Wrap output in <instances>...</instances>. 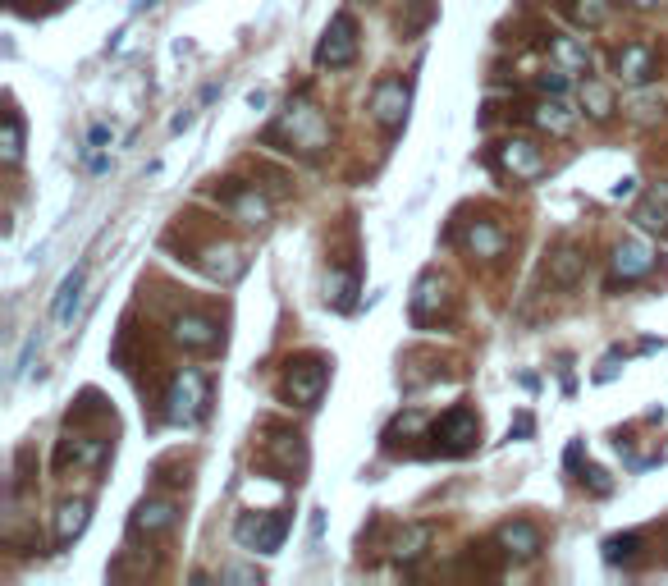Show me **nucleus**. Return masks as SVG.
Instances as JSON below:
<instances>
[{
	"mask_svg": "<svg viewBox=\"0 0 668 586\" xmlns=\"http://www.w3.org/2000/svg\"><path fill=\"white\" fill-rule=\"evenodd\" d=\"M83 280H87L83 266H74V271L60 280V289H55V298H51V321H55V326H65L69 316H74L78 298H83Z\"/></svg>",
	"mask_w": 668,
	"mask_h": 586,
	"instance_id": "obj_15",
	"label": "nucleus"
},
{
	"mask_svg": "<svg viewBox=\"0 0 668 586\" xmlns=\"http://www.w3.org/2000/svg\"><path fill=\"white\" fill-rule=\"evenodd\" d=\"M220 582H257V573H252V568H225Z\"/></svg>",
	"mask_w": 668,
	"mask_h": 586,
	"instance_id": "obj_38",
	"label": "nucleus"
},
{
	"mask_svg": "<svg viewBox=\"0 0 668 586\" xmlns=\"http://www.w3.org/2000/svg\"><path fill=\"white\" fill-rule=\"evenodd\" d=\"M550 55H554V65H563V69H591V51H586V42L582 37H568V33H554L550 37Z\"/></svg>",
	"mask_w": 668,
	"mask_h": 586,
	"instance_id": "obj_20",
	"label": "nucleus"
},
{
	"mask_svg": "<svg viewBox=\"0 0 668 586\" xmlns=\"http://www.w3.org/2000/svg\"><path fill=\"white\" fill-rule=\"evenodd\" d=\"M174 527V504L170 500H147L133 509V532L138 536H161Z\"/></svg>",
	"mask_w": 668,
	"mask_h": 586,
	"instance_id": "obj_14",
	"label": "nucleus"
},
{
	"mask_svg": "<svg viewBox=\"0 0 668 586\" xmlns=\"http://www.w3.org/2000/svg\"><path fill=\"white\" fill-rule=\"evenodd\" d=\"M174 339H179L184 348H216L220 344V326L211 321V316L188 312V316H179V321H174Z\"/></svg>",
	"mask_w": 668,
	"mask_h": 586,
	"instance_id": "obj_11",
	"label": "nucleus"
},
{
	"mask_svg": "<svg viewBox=\"0 0 668 586\" xmlns=\"http://www.w3.org/2000/svg\"><path fill=\"white\" fill-rule=\"evenodd\" d=\"M504 229H495L490 220H476L472 229H467V248L476 252V257H499L504 252Z\"/></svg>",
	"mask_w": 668,
	"mask_h": 586,
	"instance_id": "obj_24",
	"label": "nucleus"
},
{
	"mask_svg": "<svg viewBox=\"0 0 668 586\" xmlns=\"http://www.w3.org/2000/svg\"><path fill=\"white\" fill-rule=\"evenodd\" d=\"M636 550H641V536H636V532L609 536V541H604V559H609V564H632Z\"/></svg>",
	"mask_w": 668,
	"mask_h": 586,
	"instance_id": "obj_30",
	"label": "nucleus"
},
{
	"mask_svg": "<svg viewBox=\"0 0 668 586\" xmlns=\"http://www.w3.org/2000/svg\"><path fill=\"white\" fill-rule=\"evenodd\" d=\"M106 142H110V129L106 124H92V133H87V152H101Z\"/></svg>",
	"mask_w": 668,
	"mask_h": 586,
	"instance_id": "obj_35",
	"label": "nucleus"
},
{
	"mask_svg": "<svg viewBox=\"0 0 668 586\" xmlns=\"http://www.w3.org/2000/svg\"><path fill=\"white\" fill-rule=\"evenodd\" d=\"M270 463L280 467L284 477L302 472V467H307V445H302V435H275V440H270Z\"/></svg>",
	"mask_w": 668,
	"mask_h": 586,
	"instance_id": "obj_19",
	"label": "nucleus"
},
{
	"mask_svg": "<svg viewBox=\"0 0 668 586\" xmlns=\"http://www.w3.org/2000/svg\"><path fill=\"white\" fill-rule=\"evenodd\" d=\"M527 120L536 124V129H545V133H554V138H563V133L577 124V110H572L563 97H554V92H550V101H536V106H531Z\"/></svg>",
	"mask_w": 668,
	"mask_h": 586,
	"instance_id": "obj_10",
	"label": "nucleus"
},
{
	"mask_svg": "<svg viewBox=\"0 0 668 586\" xmlns=\"http://www.w3.org/2000/svg\"><path fill=\"white\" fill-rule=\"evenodd\" d=\"M431 435L444 454H467V449L481 440V422H476L472 408H453V413H444L440 422L431 426Z\"/></svg>",
	"mask_w": 668,
	"mask_h": 586,
	"instance_id": "obj_4",
	"label": "nucleus"
},
{
	"mask_svg": "<svg viewBox=\"0 0 668 586\" xmlns=\"http://www.w3.org/2000/svg\"><path fill=\"white\" fill-rule=\"evenodd\" d=\"M632 220H636L641 229H659V234H668V184L650 188V193L636 202Z\"/></svg>",
	"mask_w": 668,
	"mask_h": 586,
	"instance_id": "obj_16",
	"label": "nucleus"
},
{
	"mask_svg": "<svg viewBox=\"0 0 668 586\" xmlns=\"http://www.w3.org/2000/svg\"><path fill=\"white\" fill-rule=\"evenodd\" d=\"M357 60V23L353 14H334L325 28L321 46H316V65L321 69H348Z\"/></svg>",
	"mask_w": 668,
	"mask_h": 586,
	"instance_id": "obj_3",
	"label": "nucleus"
},
{
	"mask_svg": "<svg viewBox=\"0 0 668 586\" xmlns=\"http://www.w3.org/2000/svg\"><path fill=\"white\" fill-rule=\"evenodd\" d=\"M582 106L591 110V120H609L614 115V92L604 83H586L582 87Z\"/></svg>",
	"mask_w": 668,
	"mask_h": 586,
	"instance_id": "obj_28",
	"label": "nucleus"
},
{
	"mask_svg": "<svg viewBox=\"0 0 668 586\" xmlns=\"http://www.w3.org/2000/svg\"><path fill=\"white\" fill-rule=\"evenodd\" d=\"M325 380H330V367L321 358H302V362H289V399L293 403H307L312 408L321 399Z\"/></svg>",
	"mask_w": 668,
	"mask_h": 586,
	"instance_id": "obj_8",
	"label": "nucleus"
},
{
	"mask_svg": "<svg viewBox=\"0 0 668 586\" xmlns=\"http://www.w3.org/2000/svg\"><path fill=\"white\" fill-rule=\"evenodd\" d=\"M229 207H234V216L243 220V225H261V220H270V202L257 193V188H234V193H229Z\"/></svg>",
	"mask_w": 668,
	"mask_h": 586,
	"instance_id": "obj_22",
	"label": "nucleus"
},
{
	"mask_svg": "<svg viewBox=\"0 0 668 586\" xmlns=\"http://www.w3.org/2000/svg\"><path fill=\"white\" fill-rule=\"evenodd\" d=\"M284 532H289V518L284 513H243L234 522V536L243 550H257V554H275L284 545Z\"/></svg>",
	"mask_w": 668,
	"mask_h": 586,
	"instance_id": "obj_2",
	"label": "nucleus"
},
{
	"mask_svg": "<svg viewBox=\"0 0 668 586\" xmlns=\"http://www.w3.org/2000/svg\"><path fill=\"white\" fill-rule=\"evenodd\" d=\"M353 293H357V275L353 271H334L330 284H325V298H330L339 312H348V307H353Z\"/></svg>",
	"mask_w": 668,
	"mask_h": 586,
	"instance_id": "obj_27",
	"label": "nucleus"
},
{
	"mask_svg": "<svg viewBox=\"0 0 668 586\" xmlns=\"http://www.w3.org/2000/svg\"><path fill=\"white\" fill-rule=\"evenodd\" d=\"M531 431H536V422H531V413H522L518 422L508 426V440H522V435H531Z\"/></svg>",
	"mask_w": 668,
	"mask_h": 586,
	"instance_id": "obj_37",
	"label": "nucleus"
},
{
	"mask_svg": "<svg viewBox=\"0 0 668 586\" xmlns=\"http://www.w3.org/2000/svg\"><path fill=\"white\" fill-rule=\"evenodd\" d=\"M426 545H431V527H426V522H417V527L399 532V541H394V559H399V564H412V559H417Z\"/></svg>",
	"mask_w": 668,
	"mask_h": 586,
	"instance_id": "obj_25",
	"label": "nucleus"
},
{
	"mask_svg": "<svg viewBox=\"0 0 668 586\" xmlns=\"http://www.w3.org/2000/svg\"><path fill=\"white\" fill-rule=\"evenodd\" d=\"M87 513H92V504H87V500H65V504H60V513H55V545L78 541L83 527H87Z\"/></svg>",
	"mask_w": 668,
	"mask_h": 586,
	"instance_id": "obj_18",
	"label": "nucleus"
},
{
	"mask_svg": "<svg viewBox=\"0 0 668 586\" xmlns=\"http://www.w3.org/2000/svg\"><path fill=\"white\" fill-rule=\"evenodd\" d=\"M206 403H211V390H206V376L197 367H184L170 385V399H165V417L174 426H193L206 417Z\"/></svg>",
	"mask_w": 668,
	"mask_h": 586,
	"instance_id": "obj_1",
	"label": "nucleus"
},
{
	"mask_svg": "<svg viewBox=\"0 0 668 586\" xmlns=\"http://www.w3.org/2000/svg\"><path fill=\"white\" fill-rule=\"evenodd\" d=\"M106 454H110V445H106V440H97V435H87V440H69V445H65V454H60V458H65V463L74 458V463H83V467H97Z\"/></svg>",
	"mask_w": 668,
	"mask_h": 586,
	"instance_id": "obj_26",
	"label": "nucleus"
},
{
	"mask_svg": "<svg viewBox=\"0 0 668 586\" xmlns=\"http://www.w3.org/2000/svg\"><path fill=\"white\" fill-rule=\"evenodd\" d=\"M0 152H5V165H19V156H23V120H19V110L5 115V142H0Z\"/></svg>",
	"mask_w": 668,
	"mask_h": 586,
	"instance_id": "obj_29",
	"label": "nucleus"
},
{
	"mask_svg": "<svg viewBox=\"0 0 668 586\" xmlns=\"http://www.w3.org/2000/svg\"><path fill=\"white\" fill-rule=\"evenodd\" d=\"M568 74H572V69H563V65L545 69V74H540V92H554V97H563V92H568Z\"/></svg>",
	"mask_w": 668,
	"mask_h": 586,
	"instance_id": "obj_32",
	"label": "nucleus"
},
{
	"mask_svg": "<svg viewBox=\"0 0 668 586\" xmlns=\"http://www.w3.org/2000/svg\"><path fill=\"white\" fill-rule=\"evenodd\" d=\"M655 271V252H650V243H618L614 248V275H609V284H632L641 280V275Z\"/></svg>",
	"mask_w": 668,
	"mask_h": 586,
	"instance_id": "obj_9",
	"label": "nucleus"
},
{
	"mask_svg": "<svg viewBox=\"0 0 668 586\" xmlns=\"http://www.w3.org/2000/svg\"><path fill=\"white\" fill-rule=\"evenodd\" d=\"M623 358H627V353H618V348H614V353H609V358L600 362V371H595V380H614V376H618V362H623Z\"/></svg>",
	"mask_w": 668,
	"mask_h": 586,
	"instance_id": "obj_33",
	"label": "nucleus"
},
{
	"mask_svg": "<svg viewBox=\"0 0 668 586\" xmlns=\"http://www.w3.org/2000/svg\"><path fill=\"white\" fill-rule=\"evenodd\" d=\"M371 115H376L389 133L399 129V124L408 120V83H403V78H380V83L371 87Z\"/></svg>",
	"mask_w": 668,
	"mask_h": 586,
	"instance_id": "obj_5",
	"label": "nucleus"
},
{
	"mask_svg": "<svg viewBox=\"0 0 668 586\" xmlns=\"http://www.w3.org/2000/svg\"><path fill=\"white\" fill-rule=\"evenodd\" d=\"M632 5H641V10H650V5H659V0H632Z\"/></svg>",
	"mask_w": 668,
	"mask_h": 586,
	"instance_id": "obj_41",
	"label": "nucleus"
},
{
	"mask_svg": "<svg viewBox=\"0 0 668 586\" xmlns=\"http://www.w3.org/2000/svg\"><path fill=\"white\" fill-rule=\"evenodd\" d=\"M618 78H623V83H650V78H655V51H650V46H623V51H618Z\"/></svg>",
	"mask_w": 668,
	"mask_h": 586,
	"instance_id": "obj_13",
	"label": "nucleus"
},
{
	"mask_svg": "<svg viewBox=\"0 0 668 586\" xmlns=\"http://www.w3.org/2000/svg\"><path fill=\"white\" fill-rule=\"evenodd\" d=\"M636 193V179H623V184H614V197L623 202V197H632Z\"/></svg>",
	"mask_w": 668,
	"mask_h": 586,
	"instance_id": "obj_39",
	"label": "nucleus"
},
{
	"mask_svg": "<svg viewBox=\"0 0 668 586\" xmlns=\"http://www.w3.org/2000/svg\"><path fill=\"white\" fill-rule=\"evenodd\" d=\"M499 545H504L508 554H518V559H536L540 532L531 527V522H504V527H499Z\"/></svg>",
	"mask_w": 668,
	"mask_h": 586,
	"instance_id": "obj_17",
	"label": "nucleus"
},
{
	"mask_svg": "<svg viewBox=\"0 0 668 586\" xmlns=\"http://www.w3.org/2000/svg\"><path fill=\"white\" fill-rule=\"evenodd\" d=\"M33 353H37V335L28 339V344H23V353H19V362H14V380L23 376V371H28V362H33Z\"/></svg>",
	"mask_w": 668,
	"mask_h": 586,
	"instance_id": "obj_36",
	"label": "nucleus"
},
{
	"mask_svg": "<svg viewBox=\"0 0 668 586\" xmlns=\"http://www.w3.org/2000/svg\"><path fill=\"white\" fill-rule=\"evenodd\" d=\"M572 19L586 23V28H600L609 19V0H572Z\"/></svg>",
	"mask_w": 668,
	"mask_h": 586,
	"instance_id": "obj_31",
	"label": "nucleus"
},
{
	"mask_svg": "<svg viewBox=\"0 0 668 586\" xmlns=\"http://www.w3.org/2000/svg\"><path fill=\"white\" fill-rule=\"evenodd\" d=\"M188 124H193V110H184V115H179V120H174V124H170V133H184V129H188Z\"/></svg>",
	"mask_w": 668,
	"mask_h": 586,
	"instance_id": "obj_40",
	"label": "nucleus"
},
{
	"mask_svg": "<svg viewBox=\"0 0 668 586\" xmlns=\"http://www.w3.org/2000/svg\"><path fill=\"white\" fill-rule=\"evenodd\" d=\"M440 307H444V280L440 275H421L417 289H412V316L426 321V316L440 312Z\"/></svg>",
	"mask_w": 668,
	"mask_h": 586,
	"instance_id": "obj_23",
	"label": "nucleus"
},
{
	"mask_svg": "<svg viewBox=\"0 0 668 586\" xmlns=\"http://www.w3.org/2000/svg\"><path fill=\"white\" fill-rule=\"evenodd\" d=\"M499 165H504L513 179H522V184H536L540 174H545V152H540L531 138H508L504 147H499Z\"/></svg>",
	"mask_w": 668,
	"mask_h": 586,
	"instance_id": "obj_6",
	"label": "nucleus"
},
{
	"mask_svg": "<svg viewBox=\"0 0 668 586\" xmlns=\"http://www.w3.org/2000/svg\"><path fill=\"white\" fill-rule=\"evenodd\" d=\"M582 477H586V481H591V490H595V495H609V490H614V481L604 477L600 467H591V472H582Z\"/></svg>",
	"mask_w": 668,
	"mask_h": 586,
	"instance_id": "obj_34",
	"label": "nucleus"
},
{
	"mask_svg": "<svg viewBox=\"0 0 668 586\" xmlns=\"http://www.w3.org/2000/svg\"><path fill=\"white\" fill-rule=\"evenodd\" d=\"M243 266H248V257H243V252L238 248H206L202 252V271L211 275V280H220V284H234L238 275H243Z\"/></svg>",
	"mask_w": 668,
	"mask_h": 586,
	"instance_id": "obj_12",
	"label": "nucleus"
},
{
	"mask_svg": "<svg viewBox=\"0 0 668 586\" xmlns=\"http://www.w3.org/2000/svg\"><path fill=\"white\" fill-rule=\"evenodd\" d=\"M270 133H289V152L293 147H302V152H316L325 142V120L316 115L312 106H289V115H284L280 129H270Z\"/></svg>",
	"mask_w": 668,
	"mask_h": 586,
	"instance_id": "obj_7",
	"label": "nucleus"
},
{
	"mask_svg": "<svg viewBox=\"0 0 668 586\" xmlns=\"http://www.w3.org/2000/svg\"><path fill=\"white\" fill-rule=\"evenodd\" d=\"M582 271H586L582 252H577V248H559L550 257V271H545V275H550V284H559V289H572V284L582 280Z\"/></svg>",
	"mask_w": 668,
	"mask_h": 586,
	"instance_id": "obj_21",
	"label": "nucleus"
}]
</instances>
